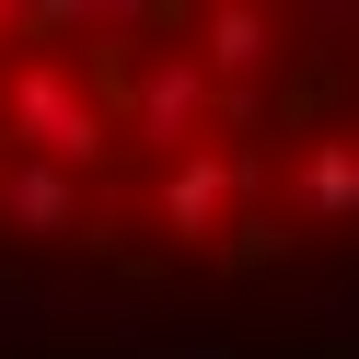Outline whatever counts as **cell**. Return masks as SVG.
<instances>
[{"label": "cell", "instance_id": "1", "mask_svg": "<svg viewBox=\"0 0 359 359\" xmlns=\"http://www.w3.org/2000/svg\"><path fill=\"white\" fill-rule=\"evenodd\" d=\"M12 104H24V128H35L47 151H93V116H81V104L58 93L47 70H24V81H12Z\"/></svg>", "mask_w": 359, "mask_h": 359}, {"label": "cell", "instance_id": "2", "mask_svg": "<svg viewBox=\"0 0 359 359\" xmlns=\"http://www.w3.org/2000/svg\"><path fill=\"white\" fill-rule=\"evenodd\" d=\"M12 220H35V232L70 220V186H58V174H12Z\"/></svg>", "mask_w": 359, "mask_h": 359}]
</instances>
